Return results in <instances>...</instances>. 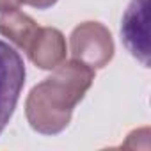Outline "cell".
Returning <instances> with one entry per match:
<instances>
[{
    "instance_id": "cell-8",
    "label": "cell",
    "mask_w": 151,
    "mask_h": 151,
    "mask_svg": "<svg viewBox=\"0 0 151 151\" xmlns=\"http://www.w3.org/2000/svg\"><path fill=\"white\" fill-rule=\"evenodd\" d=\"M59 0H25V4H29L30 7H36V9H48L52 6H55Z\"/></svg>"
},
{
    "instance_id": "cell-4",
    "label": "cell",
    "mask_w": 151,
    "mask_h": 151,
    "mask_svg": "<svg viewBox=\"0 0 151 151\" xmlns=\"http://www.w3.org/2000/svg\"><path fill=\"white\" fill-rule=\"evenodd\" d=\"M149 0H132L121 25L123 43L128 52L146 68L149 66V30H147Z\"/></svg>"
},
{
    "instance_id": "cell-2",
    "label": "cell",
    "mask_w": 151,
    "mask_h": 151,
    "mask_svg": "<svg viewBox=\"0 0 151 151\" xmlns=\"http://www.w3.org/2000/svg\"><path fill=\"white\" fill-rule=\"evenodd\" d=\"M71 57L93 69L105 68L114 57V39L110 30L100 22H84L69 36Z\"/></svg>"
},
{
    "instance_id": "cell-3",
    "label": "cell",
    "mask_w": 151,
    "mask_h": 151,
    "mask_svg": "<svg viewBox=\"0 0 151 151\" xmlns=\"http://www.w3.org/2000/svg\"><path fill=\"white\" fill-rule=\"evenodd\" d=\"M25 64L20 53L0 41V133L14 114L22 89L25 86Z\"/></svg>"
},
{
    "instance_id": "cell-6",
    "label": "cell",
    "mask_w": 151,
    "mask_h": 151,
    "mask_svg": "<svg viewBox=\"0 0 151 151\" xmlns=\"http://www.w3.org/2000/svg\"><path fill=\"white\" fill-rule=\"evenodd\" d=\"M37 32H39V25L29 14L18 9L11 13H4V16H0V34L23 52L29 50Z\"/></svg>"
},
{
    "instance_id": "cell-7",
    "label": "cell",
    "mask_w": 151,
    "mask_h": 151,
    "mask_svg": "<svg viewBox=\"0 0 151 151\" xmlns=\"http://www.w3.org/2000/svg\"><path fill=\"white\" fill-rule=\"evenodd\" d=\"M25 4V0H0V13H11L20 9V6Z\"/></svg>"
},
{
    "instance_id": "cell-1",
    "label": "cell",
    "mask_w": 151,
    "mask_h": 151,
    "mask_svg": "<svg viewBox=\"0 0 151 151\" xmlns=\"http://www.w3.org/2000/svg\"><path fill=\"white\" fill-rule=\"evenodd\" d=\"M52 71L48 78L30 89L25 100L27 121L43 135H57L69 126L75 107L94 82V69L75 59Z\"/></svg>"
},
{
    "instance_id": "cell-5",
    "label": "cell",
    "mask_w": 151,
    "mask_h": 151,
    "mask_svg": "<svg viewBox=\"0 0 151 151\" xmlns=\"http://www.w3.org/2000/svg\"><path fill=\"white\" fill-rule=\"evenodd\" d=\"M27 55L34 66L45 71L55 69L66 60V37L55 27H39Z\"/></svg>"
}]
</instances>
